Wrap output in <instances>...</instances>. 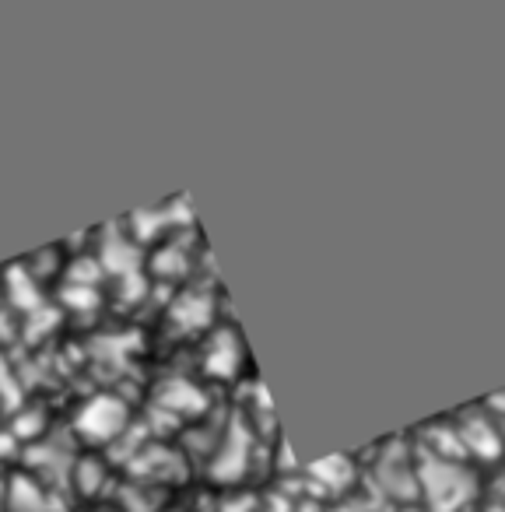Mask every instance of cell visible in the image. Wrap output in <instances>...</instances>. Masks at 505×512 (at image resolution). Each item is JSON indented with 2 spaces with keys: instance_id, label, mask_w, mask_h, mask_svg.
<instances>
[{
  "instance_id": "cell-1",
  "label": "cell",
  "mask_w": 505,
  "mask_h": 512,
  "mask_svg": "<svg viewBox=\"0 0 505 512\" xmlns=\"http://www.w3.org/2000/svg\"><path fill=\"white\" fill-rule=\"evenodd\" d=\"M127 428V407L116 397H95L81 407L78 414V432L92 442H109Z\"/></svg>"
},
{
  "instance_id": "cell-2",
  "label": "cell",
  "mask_w": 505,
  "mask_h": 512,
  "mask_svg": "<svg viewBox=\"0 0 505 512\" xmlns=\"http://www.w3.org/2000/svg\"><path fill=\"white\" fill-rule=\"evenodd\" d=\"M46 502H50V498H46L43 484H39L36 477L18 474L15 481L8 484V509L11 512H53Z\"/></svg>"
}]
</instances>
